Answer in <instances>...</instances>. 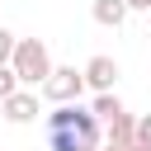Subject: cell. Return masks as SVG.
I'll use <instances>...</instances> for the list:
<instances>
[{
	"mask_svg": "<svg viewBox=\"0 0 151 151\" xmlns=\"http://www.w3.org/2000/svg\"><path fill=\"white\" fill-rule=\"evenodd\" d=\"M42 132H47V151H99L104 142L99 118L80 104H57L42 118Z\"/></svg>",
	"mask_w": 151,
	"mask_h": 151,
	"instance_id": "1",
	"label": "cell"
},
{
	"mask_svg": "<svg viewBox=\"0 0 151 151\" xmlns=\"http://www.w3.org/2000/svg\"><path fill=\"white\" fill-rule=\"evenodd\" d=\"M9 71H14V80H19L24 90L42 85V80H47V71H52V52H47V42H42V38H14Z\"/></svg>",
	"mask_w": 151,
	"mask_h": 151,
	"instance_id": "2",
	"label": "cell"
},
{
	"mask_svg": "<svg viewBox=\"0 0 151 151\" xmlns=\"http://www.w3.org/2000/svg\"><path fill=\"white\" fill-rule=\"evenodd\" d=\"M38 90H42V99H52V104H80V94H85V76H80L76 66H52L47 80H42Z\"/></svg>",
	"mask_w": 151,
	"mask_h": 151,
	"instance_id": "3",
	"label": "cell"
},
{
	"mask_svg": "<svg viewBox=\"0 0 151 151\" xmlns=\"http://www.w3.org/2000/svg\"><path fill=\"white\" fill-rule=\"evenodd\" d=\"M80 76H85V90L104 94V90H113V80H118V61L99 52V57H90V61H85V71H80Z\"/></svg>",
	"mask_w": 151,
	"mask_h": 151,
	"instance_id": "4",
	"label": "cell"
},
{
	"mask_svg": "<svg viewBox=\"0 0 151 151\" xmlns=\"http://www.w3.org/2000/svg\"><path fill=\"white\" fill-rule=\"evenodd\" d=\"M0 109H5V118H9V123H33V118H38V94L19 85L14 94H5V99H0Z\"/></svg>",
	"mask_w": 151,
	"mask_h": 151,
	"instance_id": "5",
	"label": "cell"
},
{
	"mask_svg": "<svg viewBox=\"0 0 151 151\" xmlns=\"http://www.w3.org/2000/svg\"><path fill=\"white\" fill-rule=\"evenodd\" d=\"M90 14H94V24L118 28V24L127 19V5H123V0H94V5H90Z\"/></svg>",
	"mask_w": 151,
	"mask_h": 151,
	"instance_id": "6",
	"label": "cell"
},
{
	"mask_svg": "<svg viewBox=\"0 0 151 151\" xmlns=\"http://www.w3.org/2000/svg\"><path fill=\"white\" fill-rule=\"evenodd\" d=\"M132 123H137V118H132L127 109H123V113H113V118L104 123V142H118V146H127V142H132Z\"/></svg>",
	"mask_w": 151,
	"mask_h": 151,
	"instance_id": "7",
	"label": "cell"
},
{
	"mask_svg": "<svg viewBox=\"0 0 151 151\" xmlns=\"http://www.w3.org/2000/svg\"><path fill=\"white\" fill-rule=\"evenodd\" d=\"M90 113H94L99 123H109L113 113H123V99H118L113 90H104V94H94V104H90Z\"/></svg>",
	"mask_w": 151,
	"mask_h": 151,
	"instance_id": "8",
	"label": "cell"
},
{
	"mask_svg": "<svg viewBox=\"0 0 151 151\" xmlns=\"http://www.w3.org/2000/svg\"><path fill=\"white\" fill-rule=\"evenodd\" d=\"M132 142H137V146H146V151H151V113H142V118H137V123H132Z\"/></svg>",
	"mask_w": 151,
	"mask_h": 151,
	"instance_id": "9",
	"label": "cell"
},
{
	"mask_svg": "<svg viewBox=\"0 0 151 151\" xmlns=\"http://www.w3.org/2000/svg\"><path fill=\"white\" fill-rule=\"evenodd\" d=\"M9 52H14V33L0 28V66H9Z\"/></svg>",
	"mask_w": 151,
	"mask_h": 151,
	"instance_id": "10",
	"label": "cell"
},
{
	"mask_svg": "<svg viewBox=\"0 0 151 151\" xmlns=\"http://www.w3.org/2000/svg\"><path fill=\"white\" fill-rule=\"evenodd\" d=\"M14 90H19L14 71H9V66H0V99H5V94H14Z\"/></svg>",
	"mask_w": 151,
	"mask_h": 151,
	"instance_id": "11",
	"label": "cell"
},
{
	"mask_svg": "<svg viewBox=\"0 0 151 151\" xmlns=\"http://www.w3.org/2000/svg\"><path fill=\"white\" fill-rule=\"evenodd\" d=\"M127 9H151V0H123Z\"/></svg>",
	"mask_w": 151,
	"mask_h": 151,
	"instance_id": "12",
	"label": "cell"
},
{
	"mask_svg": "<svg viewBox=\"0 0 151 151\" xmlns=\"http://www.w3.org/2000/svg\"><path fill=\"white\" fill-rule=\"evenodd\" d=\"M99 151H127V146H118V142H99Z\"/></svg>",
	"mask_w": 151,
	"mask_h": 151,
	"instance_id": "13",
	"label": "cell"
}]
</instances>
